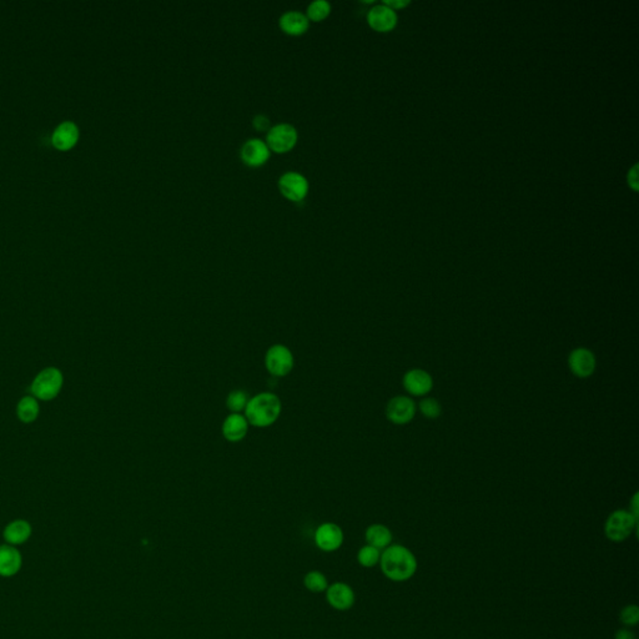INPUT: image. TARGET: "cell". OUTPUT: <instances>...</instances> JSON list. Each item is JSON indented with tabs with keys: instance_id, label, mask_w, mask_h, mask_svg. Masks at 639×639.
<instances>
[{
	"instance_id": "cell-27",
	"label": "cell",
	"mask_w": 639,
	"mask_h": 639,
	"mask_svg": "<svg viewBox=\"0 0 639 639\" xmlns=\"http://www.w3.org/2000/svg\"><path fill=\"white\" fill-rule=\"evenodd\" d=\"M620 620L627 627H634L639 623V607L637 604H628L622 609Z\"/></svg>"
},
{
	"instance_id": "cell-9",
	"label": "cell",
	"mask_w": 639,
	"mask_h": 639,
	"mask_svg": "<svg viewBox=\"0 0 639 639\" xmlns=\"http://www.w3.org/2000/svg\"><path fill=\"white\" fill-rule=\"evenodd\" d=\"M416 415V404L407 396H396L387 404L386 417L395 425H406Z\"/></svg>"
},
{
	"instance_id": "cell-26",
	"label": "cell",
	"mask_w": 639,
	"mask_h": 639,
	"mask_svg": "<svg viewBox=\"0 0 639 639\" xmlns=\"http://www.w3.org/2000/svg\"><path fill=\"white\" fill-rule=\"evenodd\" d=\"M420 411L423 416L429 420H434L441 415V404L436 398L426 397L423 398L420 402Z\"/></svg>"
},
{
	"instance_id": "cell-20",
	"label": "cell",
	"mask_w": 639,
	"mask_h": 639,
	"mask_svg": "<svg viewBox=\"0 0 639 639\" xmlns=\"http://www.w3.org/2000/svg\"><path fill=\"white\" fill-rule=\"evenodd\" d=\"M31 535V527L26 521H14L6 526L4 531V538L10 546H18L26 542Z\"/></svg>"
},
{
	"instance_id": "cell-6",
	"label": "cell",
	"mask_w": 639,
	"mask_h": 639,
	"mask_svg": "<svg viewBox=\"0 0 639 639\" xmlns=\"http://www.w3.org/2000/svg\"><path fill=\"white\" fill-rule=\"evenodd\" d=\"M299 139V134L295 127L291 124H278L272 127L266 135V144L269 149L278 154H284L292 150Z\"/></svg>"
},
{
	"instance_id": "cell-23",
	"label": "cell",
	"mask_w": 639,
	"mask_h": 639,
	"mask_svg": "<svg viewBox=\"0 0 639 639\" xmlns=\"http://www.w3.org/2000/svg\"><path fill=\"white\" fill-rule=\"evenodd\" d=\"M380 549H374L372 546H363L357 553V561L363 567H374L380 562Z\"/></svg>"
},
{
	"instance_id": "cell-10",
	"label": "cell",
	"mask_w": 639,
	"mask_h": 639,
	"mask_svg": "<svg viewBox=\"0 0 639 639\" xmlns=\"http://www.w3.org/2000/svg\"><path fill=\"white\" fill-rule=\"evenodd\" d=\"M80 138V129L78 124L72 120L61 121L54 127L50 141L56 150L68 151L78 144Z\"/></svg>"
},
{
	"instance_id": "cell-1",
	"label": "cell",
	"mask_w": 639,
	"mask_h": 639,
	"mask_svg": "<svg viewBox=\"0 0 639 639\" xmlns=\"http://www.w3.org/2000/svg\"><path fill=\"white\" fill-rule=\"evenodd\" d=\"M381 571L393 582H406L417 572L418 562L411 549L402 544H390L380 557Z\"/></svg>"
},
{
	"instance_id": "cell-21",
	"label": "cell",
	"mask_w": 639,
	"mask_h": 639,
	"mask_svg": "<svg viewBox=\"0 0 639 639\" xmlns=\"http://www.w3.org/2000/svg\"><path fill=\"white\" fill-rule=\"evenodd\" d=\"M39 413V406L34 397L26 396L18 404V417L23 423H33Z\"/></svg>"
},
{
	"instance_id": "cell-25",
	"label": "cell",
	"mask_w": 639,
	"mask_h": 639,
	"mask_svg": "<svg viewBox=\"0 0 639 639\" xmlns=\"http://www.w3.org/2000/svg\"><path fill=\"white\" fill-rule=\"evenodd\" d=\"M248 393L242 391V390H235L230 392L228 400H226V406L232 413H240L242 411H245L248 404Z\"/></svg>"
},
{
	"instance_id": "cell-4",
	"label": "cell",
	"mask_w": 639,
	"mask_h": 639,
	"mask_svg": "<svg viewBox=\"0 0 639 639\" xmlns=\"http://www.w3.org/2000/svg\"><path fill=\"white\" fill-rule=\"evenodd\" d=\"M294 365V355L285 345H274L266 352V370L275 377L287 376L292 371Z\"/></svg>"
},
{
	"instance_id": "cell-18",
	"label": "cell",
	"mask_w": 639,
	"mask_h": 639,
	"mask_svg": "<svg viewBox=\"0 0 639 639\" xmlns=\"http://www.w3.org/2000/svg\"><path fill=\"white\" fill-rule=\"evenodd\" d=\"M22 567V555L14 546L0 547V576L12 577Z\"/></svg>"
},
{
	"instance_id": "cell-15",
	"label": "cell",
	"mask_w": 639,
	"mask_h": 639,
	"mask_svg": "<svg viewBox=\"0 0 639 639\" xmlns=\"http://www.w3.org/2000/svg\"><path fill=\"white\" fill-rule=\"evenodd\" d=\"M327 602L332 608L347 610L355 604V592L350 585L338 582L327 588Z\"/></svg>"
},
{
	"instance_id": "cell-3",
	"label": "cell",
	"mask_w": 639,
	"mask_h": 639,
	"mask_svg": "<svg viewBox=\"0 0 639 639\" xmlns=\"http://www.w3.org/2000/svg\"><path fill=\"white\" fill-rule=\"evenodd\" d=\"M638 525V519L626 510L610 513L604 525V535L610 542L621 543L628 539Z\"/></svg>"
},
{
	"instance_id": "cell-12",
	"label": "cell",
	"mask_w": 639,
	"mask_h": 639,
	"mask_svg": "<svg viewBox=\"0 0 639 639\" xmlns=\"http://www.w3.org/2000/svg\"><path fill=\"white\" fill-rule=\"evenodd\" d=\"M315 542L317 547L325 552L336 551L342 546L344 532L335 523H322L315 532Z\"/></svg>"
},
{
	"instance_id": "cell-11",
	"label": "cell",
	"mask_w": 639,
	"mask_h": 639,
	"mask_svg": "<svg viewBox=\"0 0 639 639\" xmlns=\"http://www.w3.org/2000/svg\"><path fill=\"white\" fill-rule=\"evenodd\" d=\"M271 155V150L266 144V141L261 139H248L242 145L240 157L242 163L246 164L250 168H259L269 160Z\"/></svg>"
},
{
	"instance_id": "cell-7",
	"label": "cell",
	"mask_w": 639,
	"mask_h": 639,
	"mask_svg": "<svg viewBox=\"0 0 639 639\" xmlns=\"http://www.w3.org/2000/svg\"><path fill=\"white\" fill-rule=\"evenodd\" d=\"M278 189L286 199L300 203L308 196L310 185L308 179L300 173L287 171L278 179Z\"/></svg>"
},
{
	"instance_id": "cell-13",
	"label": "cell",
	"mask_w": 639,
	"mask_h": 639,
	"mask_svg": "<svg viewBox=\"0 0 639 639\" xmlns=\"http://www.w3.org/2000/svg\"><path fill=\"white\" fill-rule=\"evenodd\" d=\"M404 387L412 396H426L434 387V379L423 368H413L404 374Z\"/></svg>"
},
{
	"instance_id": "cell-22",
	"label": "cell",
	"mask_w": 639,
	"mask_h": 639,
	"mask_svg": "<svg viewBox=\"0 0 639 639\" xmlns=\"http://www.w3.org/2000/svg\"><path fill=\"white\" fill-rule=\"evenodd\" d=\"M331 13V4L327 0H315L310 3L306 10V17L313 22H322Z\"/></svg>"
},
{
	"instance_id": "cell-29",
	"label": "cell",
	"mask_w": 639,
	"mask_h": 639,
	"mask_svg": "<svg viewBox=\"0 0 639 639\" xmlns=\"http://www.w3.org/2000/svg\"><path fill=\"white\" fill-rule=\"evenodd\" d=\"M615 639H637L636 634L627 628H622L615 632Z\"/></svg>"
},
{
	"instance_id": "cell-30",
	"label": "cell",
	"mask_w": 639,
	"mask_h": 639,
	"mask_svg": "<svg viewBox=\"0 0 639 639\" xmlns=\"http://www.w3.org/2000/svg\"><path fill=\"white\" fill-rule=\"evenodd\" d=\"M384 4L388 6V8H391L392 10H396V9H401V8L409 6L410 1H402V0H385Z\"/></svg>"
},
{
	"instance_id": "cell-8",
	"label": "cell",
	"mask_w": 639,
	"mask_h": 639,
	"mask_svg": "<svg viewBox=\"0 0 639 639\" xmlns=\"http://www.w3.org/2000/svg\"><path fill=\"white\" fill-rule=\"evenodd\" d=\"M568 368L576 377L588 379L597 368L596 356L585 347L574 349L568 356Z\"/></svg>"
},
{
	"instance_id": "cell-31",
	"label": "cell",
	"mask_w": 639,
	"mask_h": 639,
	"mask_svg": "<svg viewBox=\"0 0 639 639\" xmlns=\"http://www.w3.org/2000/svg\"><path fill=\"white\" fill-rule=\"evenodd\" d=\"M637 165L634 166L633 169L629 171L628 174V181H629V185L633 187L634 190H637V184H638V171H637Z\"/></svg>"
},
{
	"instance_id": "cell-28",
	"label": "cell",
	"mask_w": 639,
	"mask_h": 639,
	"mask_svg": "<svg viewBox=\"0 0 639 639\" xmlns=\"http://www.w3.org/2000/svg\"><path fill=\"white\" fill-rule=\"evenodd\" d=\"M253 125L258 132H269L271 129L270 119L264 114L256 115L253 118Z\"/></svg>"
},
{
	"instance_id": "cell-5",
	"label": "cell",
	"mask_w": 639,
	"mask_h": 639,
	"mask_svg": "<svg viewBox=\"0 0 639 639\" xmlns=\"http://www.w3.org/2000/svg\"><path fill=\"white\" fill-rule=\"evenodd\" d=\"M63 386V374L58 368H50L38 374L31 385V392L40 400L54 398Z\"/></svg>"
},
{
	"instance_id": "cell-19",
	"label": "cell",
	"mask_w": 639,
	"mask_h": 639,
	"mask_svg": "<svg viewBox=\"0 0 639 639\" xmlns=\"http://www.w3.org/2000/svg\"><path fill=\"white\" fill-rule=\"evenodd\" d=\"M365 538L368 541V544L372 546L374 549H385L391 544L392 532L390 528L385 525H371L368 527L365 532Z\"/></svg>"
},
{
	"instance_id": "cell-17",
	"label": "cell",
	"mask_w": 639,
	"mask_h": 639,
	"mask_svg": "<svg viewBox=\"0 0 639 639\" xmlns=\"http://www.w3.org/2000/svg\"><path fill=\"white\" fill-rule=\"evenodd\" d=\"M310 26V20L305 13L299 10H289L284 13L280 18L281 31L289 36H302L306 33Z\"/></svg>"
},
{
	"instance_id": "cell-14",
	"label": "cell",
	"mask_w": 639,
	"mask_h": 639,
	"mask_svg": "<svg viewBox=\"0 0 639 639\" xmlns=\"http://www.w3.org/2000/svg\"><path fill=\"white\" fill-rule=\"evenodd\" d=\"M368 22L370 26L376 31H390L397 24V15L391 8L381 4L376 6L368 12Z\"/></svg>"
},
{
	"instance_id": "cell-32",
	"label": "cell",
	"mask_w": 639,
	"mask_h": 639,
	"mask_svg": "<svg viewBox=\"0 0 639 639\" xmlns=\"http://www.w3.org/2000/svg\"><path fill=\"white\" fill-rule=\"evenodd\" d=\"M629 512L632 513L634 517L638 519V494H634L633 498L631 500V510H629Z\"/></svg>"
},
{
	"instance_id": "cell-16",
	"label": "cell",
	"mask_w": 639,
	"mask_h": 639,
	"mask_svg": "<svg viewBox=\"0 0 639 639\" xmlns=\"http://www.w3.org/2000/svg\"><path fill=\"white\" fill-rule=\"evenodd\" d=\"M223 436L230 442H239L246 437L248 431V420L242 413H231L223 423Z\"/></svg>"
},
{
	"instance_id": "cell-2",
	"label": "cell",
	"mask_w": 639,
	"mask_h": 639,
	"mask_svg": "<svg viewBox=\"0 0 639 639\" xmlns=\"http://www.w3.org/2000/svg\"><path fill=\"white\" fill-rule=\"evenodd\" d=\"M281 413V401L271 392H261L248 400L245 418L255 427H269L278 421Z\"/></svg>"
},
{
	"instance_id": "cell-24",
	"label": "cell",
	"mask_w": 639,
	"mask_h": 639,
	"mask_svg": "<svg viewBox=\"0 0 639 639\" xmlns=\"http://www.w3.org/2000/svg\"><path fill=\"white\" fill-rule=\"evenodd\" d=\"M303 585L308 588V591L314 593H321V592L327 590V579L322 573L319 571H311L308 572L305 578H303Z\"/></svg>"
}]
</instances>
